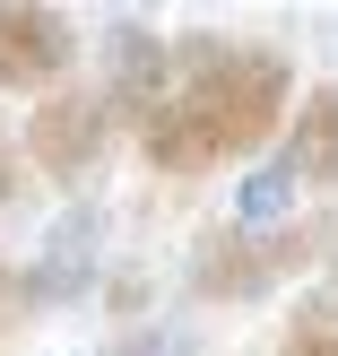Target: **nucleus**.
I'll return each instance as SVG.
<instances>
[{
	"label": "nucleus",
	"instance_id": "obj_1",
	"mask_svg": "<svg viewBox=\"0 0 338 356\" xmlns=\"http://www.w3.org/2000/svg\"><path fill=\"white\" fill-rule=\"evenodd\" d=\"M295 113V61L260 35H174L165 96L139 122V156L156 174H217L260 156Z\"/></svg>",
	"mask_w": 338,
	"mask_h": 356
},
{
	"label": "nucleus",
	"instance_id": "obj_2",
	"mask_svg": "<svg viewBox=\"0 0 338 356\" xmlns=\"http://www.w3.org/2000/svg\"><path fill=\"white\" fill-rule=\"evenodd\" d=\"M330 243H338L330 218H287V226H269V235H252V226H208L200 252H191V296H200V305H252V296L287 287L295 270L330 261Z\"/></svg>",
	"mask_w": 338,
	"mask_h": 356
},
{
	"label": "nucleus",
	"instance_id": "obj_3",
	"mask_svg": "<svg viewBox=\"0 0 338 356\" xmlns=\"http://www.w3.org/2000/svg\"><path fill=\"white\" fill-rule=\"evenodd\" d=\"M113 139H121V122H113V104H104V87H52V96H35L17 148H26V165L44 174V183L78 191V183H96V165L113 156Z\"/></svg>",
	"mask_w": 338,
	"mask_h": 356
},
{
	"label": "nucleus",
	"instance_id": "obj_4",
	"mask_svg": "<svg viewBox=\"0 0 338 356\" xmlns=\"http://www.w3.org/2000/svg\"><path fill=\"white\" fill-rule=\"evenodd\" d=\"M78 61V17L44 0H0V96H52Z\"/></svg>",
	"mask_w": 338,
	"mask_h": 356
},
{
	"label": "nucleus",
	"instance_id": "obj_5",
	"mask_svg": "<svg viewBox=\"0 0 338 356\" xmlns=\"http://www.w3.org/2000/svg\"><path fill=\"white\" fill-rule=\"evenodd\" d=\"M278 191H338V79L330 87H304L287 113V131H278V165H269Z\"/></svg>",
	"mask_w": 338,
	"mask_h": 356
},
{
	"label": "nucleus",
	"instance_id": "obj_6",
	"mask_svg": "<svg viewBox=\"0 0 338 356\" xmlns=\"http://www.w3.org/2000/svg\"><path fill=\"white\" fill-rule=\"evenodd\" d=\"M104 104H113V122H148L156 113V96H165V35L156 26H139V17H113L104 26Z\"/></svg>",
	"mask_w": 338,
	"mask_h": 356
},
{
	"label": "nucleus",
	"instance_id": "obj_7",
	"mask_svg": "<svg viewBox=\"0 0 338 356\" xmlns=\"http://www.w3.org/2000/svg\"><path fill=\"white\" fill-rule=\"evenodd\" d=\"M96 209H69L61 226H52V252H44V270L26 278V296L35 305H52V296H78V278H87V261H96Z\"/></svg>",
	"mask_w": 338,
	"mask_h": 356
},
{
	"label": "nucleus",
	"instance_id": "obj_8",
	"mask_svg": "<svg viewBox=\"0 0 338 356\" xmlns=\"http://www.w3.org/2000/svg\"><path fill=\"white\" fill-rule=\"evenodd\" d=\"M26 191H35V165H26V148L0 131V218H17V209H26Z\"/></svg>",
	"mask_w": 338,
	"mask_h": 356
},
{
	"label": "nucleus",
	"instance_id": "obj_9",
	"mask_svg": "<svg viewBox=\"0 0 338 356\" xmlns=\"http://www.w3.org/2000/svg\"><path fill=\"white\" fill-rule=\"evenodd\" d=\"M278 356H338V322H321V313H304V322L278 339Z\"/></svg>",
	"mask_w": 338,
	"mask_h": 356
},
{
	"label": "nucleus",
	"instance_id": "obj_10",
	"mask_svg": "<svg viewBox=\"0 0 338 356\" xmlns=\"http://www.w3.org/2000/svg\"><path fill=\"white\" fill-rule=\"evenodd\" d=\"M35 313V296H26V270H9V261H0V348L17 339V322H26Z\"/></svg>",
	"mask_w": 338,
	"mask_h": 356
},
{
	"label": "nucleus",
	"instance_id": "obj_11",
	"mask_svg": "<svg viewBox=\"0 0 338 356\" xmlns=\"http://www.w3.org/2000/svg\"><path fill=\"white\" fill-rule=\"evenodd\" d=\"M321 270H330V278H321V322H338V243H330V261H321Z\"/></svg>",
	"mask_w": 338,
	"mask_h": 356
}]
</instances>
